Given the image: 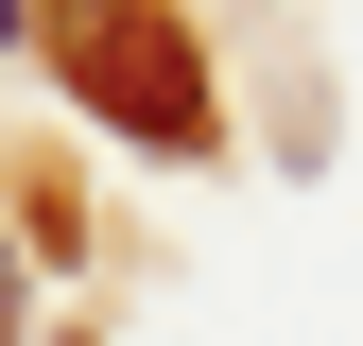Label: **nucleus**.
Segmentation results:
<instances>
[{
    "label": "nucleus",
    "instance_id": "nucleus-2",
    "mask_svg": "<svg viewBox=\"0 0 363 346\" xmlns=\"http://www.w3.org/2000/svg\"><path fill=\"white\" fill-rule=\"evenodd\" d=\"M0 346H18V242H0Z\"/></svg>",
    "mask_w": 363,
    "mask_h": 346
},
{
    "label": "nucleus",
    "instance_id": "nucleus-3",
    "mask_svg": "<svg viewBox=\"0 0 363 346\" xmlns=\"http://www.w3.org/2000/svg\"><path fill=\"white\" fill-rule=\"evenodd\" d=\"M0 35H18V0H0Z\"/></svg>",
    "mask_w": 363,
    "mask_h": 346
},
{
    "label": "nucleus",
    "instance_id": "nucleus-1",
    "mask_svg": "<svg viewBox=\"0 0 363 346\" xmlns=\"http://www.w3.org/2000/svg\"><path fill=\"white\" fill-rule=\"evenodd\" d=\"M104 104H139V121H173V139H191V69H173V35H156V52L121 35V52H104Z\"/></svg>",
    "mask_w": 363,
    "mask_h": 346
}]
</instances>
